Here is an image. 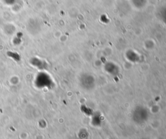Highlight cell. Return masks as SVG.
I'll list each match as a JSON object with an SVG mask.
<instances>
[{"label":"cell","instance_id":"1","mask_svg":"<svg viewBox=\"0 0 166 139\" xmlns=\"http://www.w3.org/2000/svg\"><path fill=\"white\" fill-rule=\"evenodd\" d=\"M49 85H50V80L47 75L40 74L36 78V86L38 87L44 88V87L49 86Z\"/></svg>","mask_w":166,"mask_h":139}]
</instances>
